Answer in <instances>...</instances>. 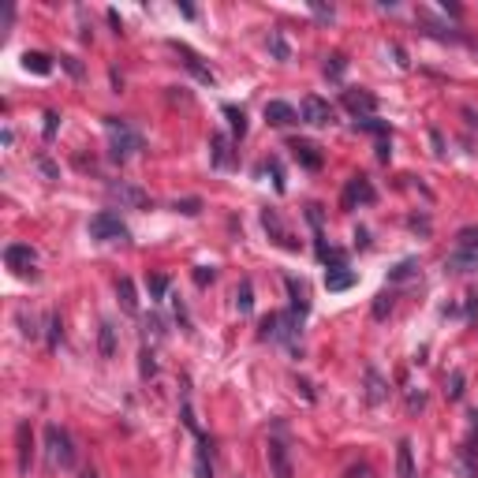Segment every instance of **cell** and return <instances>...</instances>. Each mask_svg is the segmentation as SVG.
<instances>
[{
    "instance_id": "cell-50",
    "label": "cell",
    "mask_w": 478,
    "mask_h": 478,
    "mask_svg": "<svg viewBox=\"0 0 478 478\" xmlns=\"http://www.w3.org/2000/svg\"><path fill=\"white\" fill-rule=\"evenodd\" d=\"M355 243H358V247H370V236H366V228H355Z\"/></svg>"
},
{
    "instance_id": "cell-11",
    "label": "cell",
    "mask_w": 478,
    "mask_h": 478,
    "mask_svg": "<svg viewBox=\"0 0 478 478\" xmlns=\"http://www.w3.org/2000/svg\"><path fill=\"white\" fill-rule=\"evenodd\" d=\"M15 452H19V475H30V459H34V437H30V422H19L15 430Z\"/></svg>"
},
{
    "instance_id": "cell-32",
    "label": "cell",
    "mask_w": 478,
    "mask_h": 478,
    "mask_svg": "<svg viewBox=\"0 0 478 478\" xmlns=\"http://www.w3.org/2000/svg\"><path fill=\"white\" fill-rule=\"evenodd\" d=\"M456 463H459V475H463V478H475L478 471H475V452H471V448H459V452H456Z\"/></svg>"
},
{
    "instance_id": "cell-9",
    "label": "cell",
    "mask_w": 478,
    "mask_h": 478,
    "mask_svg": "<svg viewBox=\"0 0 478 478\" xmlns=\"http://www.w3.org/2000/svg\"><path fill=\"white\" fill-rule=\"evenodd\" d=\"M448 273H478V247H456L445 258Z\"/></svg>"
},
{
    "instance_id": "cell-16",
    "label": "cell",
    "mask_w": 478,
    "mask_h": 478,
    "mask_svg": "<svg viewBox=\"0 0 478 478\" xmlns=\"http://www.w3.org/2000/svg\"><path fill=\"white\" fill-rule=\"evenodd\" d=\"M288 150L296 153V161H299V164H307L310 172H318V169H321V153H318V146H314V142H303V139H296V142L288 146Z\"/></svg>"
},
{
    "instance_id": "cell-24",
    "label": "cell",
    "mask_w": 478,
    "mask_h": 478,
    "mask_svg": "<svg viewBox=\"0 0 478 478\" xmlns=\"http://www.w3.org/2000/svg\"><path fill=\"white\" fill-rule=\"evenodd\" d=\"M209 146H213V150H209V161H213L217 169L232 164V153H228V139H224V135H213V139H209Z\"/></svg>"
},
{
    "instance_id": "cell-47",
    "label": "cell",
    "mask_w": 478,
    "mask_h": 478,
    "mask_svg": "<svg viewBox=\"0 0 478 478\" xmlns=\"http://www.w3.org/2000/svg\"><path fill=\"white\" fill-rule=\"evenodd\" d=\"M273 169V183H277V191H284V172H280V161H269Z\"/></svg>"
},
{
    "instance_id": "cell-40",
    "label": "cell",
    "mask_w": 478,
    "mask_h": 478,
    "mask_svg": "<svg viewBox=\"0 0 478 478\" xmlns=\"http://www.w3.org/2000/svg\"><path fill=\"white\" fill-rule=\"evenodd\" d=\"M60 64L68 68V75H71V79H82V75H86V71H82V64H79L75 57H60Z\"/></svg>"
},
{
    "instance_id": "cell-7",
    "label": "cell",
    "mask_w": 478,
    "mask_h": 478,
    "mask_svg": "<svg viewBox=\"0 0 478 478\" xmlns=\"http://www.w3.org/2000/svg\"><path fill=\"white\" fill-rule=\"evenodd\" d=\"M344 108L352 113L355 120H366V116H374L378 113V97L370 94V90H344Z\"/></svg>"
},
{
    "instance_id": "cell-22",
    "label": "cell",
    "mask_w": 478,
    "mask_h": 478,
    "mask_svg": "<svg viewBox=\"0 0 478 478\" xmlns=\"http://www.w3.org/2000/svg\"><path fill=\"white\" fill-rule=\"evenodd\" d=\"M195 475L198 478H213V463H209V441L198 437V452H195Z\"/></svg>"
},
{
    "instance_id": "cell-21",
    "label": "cell",
    "mask_w": 478,
    "mask_h": 478,
    "mask_svg": "<svg viewBox=\"0 0 478 478\" xmlns=\"http://www.w3.org/2000/svg\"><path fill=\"white\" fill-rule=\"evenodd\" d=\"M97 352H101V358H113L116 355V329H113V321H101V329H97Z\"/></svg>"
},
{
    "instance_id": "cell-23",
    "label": "cell",
    "mask_w": 478,
    "mask_h": 478,
    "mask_svg": "<svg viewBox=\"0 0 478 478\" xmlns=\"http://www.w3.org/2000/svg\"><path fill=\"white\" fill-rule=\"evenodd\" d=\"M23 68L34 71V75H49V71H52V57H45V52H23Z\"/></svg>"
},
{
    "instance_id": "cell-49",
    "label": "cell",
    "mask_w": 478,
    "mask_h": 478,
    "mask_svg": "<svg viewBox=\"0 0 478 478\" xmlns=\"http://www.w3.org/2000/svg\"><path fill=\"white\" fill-rule=\"evenodd\" d=\"M108 23H113V30H116V34H124V19L116 15V8H108Z\"/></svg>"
},
{
    "instance_id": "cell-10",
    "label": "cell",
    "mask_w": 478,
    "mask_h": 478,
    "mask_svg": "<svg viewBox=\"0 0 478 478\" xmlns=\"http://www.w3.org/2000/svg\"><path fill=\"white\" fill-rule=\"evenodd\" d=\"M269 467H273V478H291V456L280 437L269 441Z\"/></svg>"
},
{
    "instance_id": "cell-45",
    "label": "cell",
    "mask_w": 478,
    "mask_h": 478,
    "mask_svg": "<svg viewBox=\"0 0 478 478\" xmlns=\"http://www.w3.org/2000/svg\"><path fill=\"white\" fill-rule=\"evenodd\" d=\"M467 318H478V291H467Z\"/></svg>"
},
{
    "instance_id": "cell-46",
    "label": "cell",
    "mask_w": 478,
    "mask_h": 478,
    "mask_svg": "<svg viewBox=\"0 0 478 478\" xmlns=\"http://www.w3.org/2000/svg\"><path fill=\"white\" fill-rule=\"evenodd\" d=\"M392 157V146H389V139H378V161H389Z\"/></svg>"
},
{
    "instance_id": "cell-19",
    "label": "cell",
    "mask_w": 478,
    "mask_h": 478,
    "mask_svg": "<svg viewBox=\"0 0 478 478\" xmlns=\"http://www.w3.org/2000/svg\"><path fill=\"white\" fill-rule=\"evenodd\" d=\"M116 296H120V307H124L127 314H139V296H135L131 277H120L116 280Z\"/></svg>"
},
{
    "instance_id": "cell-30",
    "label": "cell",
    "mask_w": 478,
    "mask_h": 478,
    "mask_svg": "<svg viewBox=\"0 0 478 478\" xmlns=\"http://www.w3.org/2000/svg\"><path fill=\"white\" fill-rule=\"evenodd\" d=\"M146 288H150V299H164L169 296V277H164V273H153V277H146Z\"/></svg>"
},
{
    "instance_id": "cell-6",
    "label": "cell",
    "mask_w": 478,
    "mask_h": 478,
    "mask_svg": "<svg viewBox=\"0 0 478 478\" xmlns=\"http://www.w3.org/2000/svg\"><path fill=\"white\" fill-rule=\"evenodd\" d=\"M108 198L120 202V206H131V209H146V206H150V195L139 191L135 183H127V180H113V183H108Z\"/></svg>"
},
{
    "instance_id": "cell-14",
    "label": "cell",
    "mask_w": 478,
    "mask_h": 478,
    "mask_svg": "<svg viewBox=\"0 0 478 478\" xmlns=\"http://www.w3.org/2000/svg\"><path fill=\"white\" fill-rule=\"evenodd\" d=\"M262 224H265V232H269V236L284 247V251H299V243H296V239H291L288 232H284V224H280L277 209H265V213H262Z\"/></svg>"
},
{
    "instance_id": "cell-29",
    "label": "cell",
    "mask_w": 478,
    "mask_h": 478,
    "mask_svg": "<svg viewBox=\"0 0 478 478\" xmlns=\"http://www.w3.org/2000/svg\"><path fill=\"white\" fill-rule=\"evenodd\" d=\"M463 385H467L463 370H452V374H448V381H445V396L448 400H459V396H463Z\"/></svg>"
},
{
    "instance_id": "cell-48",
    "label": "cell",
    "mask_w": 478,
    "mask_h": 478,
    "mask_svg": "<svg viewBox=\"0 0 478 478\" xmlns=\"http://www.w3.org/2000/svg\"><path fill=\"white\" fill-rule=\"evenodd\" d=\"M408 408H411V411H422V408H426V396H422V392H411Z\"/></svg>"
},
{
    "instance_id": "cell-52",
    "label": "cell",
    "mask_w": 478,
    "mask_h": 478,
    "mask_svg": "<svg viewBox=\"0 0 478 478\" xmlns=\"http://www.w3.org/2000/svg\"><path fill=\"white\" fill-rule=\"evenodd\" d=\"M82 478H97V471H82Z\"/></svg>"
},
{
    "instance_id": "cell-26",
    "label": "cell",
    "mask_w": 478,
    "mask_h": 478,
    "mask_svg": "<svg viewBox=\"0 0 478 478\" xmlns=\"http://www.w3.org/2000/svg\"><path fill=\"white\" fill-rule=\"evenodd\" d=\"M411 277H419V262L415 258H403L396 269H389V280L392 284H400V280H411Z\"/></svg>"
},
{
    "instance_id": "cell-34",
    "label": "cell",
    "mask_w": 478,
    "mask_h": 478,
    "mask_svg": "<svg viewBox=\"0 0 478 478\" xmlns=\"http://www.w3.org/2000/svg\"><path fill=\"white\" fill-rule=\"evenodd\" d=\"M344 68H347V57H344V52H333V57L325 60V75H329V79H340V75H344Z\"/></svg>"
},
{
    "instance_id": "cell-3",
    "label": "cell",
    "mask_w": 478,
    "mask_h": 478,
    "mask_svg": "<svg viewBox=\"0 0 478 478\" xmlns=\"http://www.w3.org/2000/svg\"><path fill=\"white\" fill-rule=\"evenodd\" d=\"M90 236L97 239V243H124L127 236V224L120 220L116 213H108V209H101V213L90 217Z\"/></svg>"
},
{
    "instance_id": "cell-36",
    "label": "cell",
    "mask_w": 478,
    "mask_h": 478,
    "mask_svg": "<svg viewBox=\"0 0 478 478\" xmlns=\"http://www.w3.org/2000/svg\"><path fill=\"white\" fill-rule=\"evenodd\" d=\"M60 336H64V321H60V314H49V347H57Z\"/></svg>"
},
{
    "instance_id": "cell-15",
    "label": "cell",
    "mask_w": 478,
    "mask_h": 478,
    "mask_svg": "<svg viewBox=\"0 0 478 478\" xmlns=\"http://www.w3.org/2000/svg\"><path fill=\"white\" fill-rule=\"evenodd\" d=\"M172 49L180 52V57H183V64H187V68L195 71V75H198L202 82H209V86H213V71H209L206 64H202V57H198L195 49H191V45H183V41H172Z\"/></svg>"
},
{
    "instance_id": "cell-37",
    "label": "cell",
    "mask_w": 478,
    "mask_h": 478,
    "mask_svg": "<svg viewBox=\"0 0 478 478\" xmlns=\"http://www.w3.org/2000/svg\"><path fill=\"white\" fill-rule=\"evenodd\" d=\"M310 12H314L321 23H333V19H336V12H333L329 4H321V0H310Z\"/></svg>"
},
{
    "instance_id": "cell-44",
    "label": "cell",
    "mask_w": 478,
    "mask_h": 478,
    "mask_svg": "<svg viewBox=\"0 0 478 478\" xmlns=\"http://www.w3.org/2000/svg\"><path fill=\"white\" fill-rule=\"evenodd\" d=\"M209 280H213V269H206V265H198V269H195V284H202V288H206Z\"/></svg>"
},
{
    "instance_id": "cell-38",
    "label": "cell",
    "mask_w": 478,
    "mask_h": 478,
    "mask_svg": "<svg viewBox=\"0 0 478 478\" xmlns=\"http://www.w3.org/2000/svg\"><path fill=\"white\" fill-rule=\"evenodd\" d=\"M176 213H187V217L202 213V198H183V202H176Z\"/></svg>"
},
{
    "instance_id": "cell-13",
    "label": "cell",
    "mask_w": 478,
    "mask_h": 478,
    "mask_svg": "<svg viewBox=\"0 0 478 478\" xmlns=\"http://www.w3.org/2000/svg\"><path fill=\"white\" fill-rule=\"evenodd\" d=\"M265 120H269L273 127H291L299 120V113L288 105V101H265Z\"/></svg>"
},
{
    "instance_id": "cell-51",
    "label": "cell",
    "mask_w": 478,
    "mask_h": 478,
    "mask_svg": "<svg viewBox=\"0 0 478 478\" xmlns=\"http://www.w3.org/2000/svg\"><path fill=\"white\" fill-rule=\"evenodd\" d=\"M463 116H467V124L478 127V116H475V108H463Z\"/></svg>"
},
{
    "instance_id": "cell-43",
    "label": "cell",
    "mask_w": 478,
    "mask_h": 478,
    "mask_svg": "<svg viewBox=\"0 0 478 478\" xmlns=\"http://www.w3.org/2000/svg\"><path fill=\"white\" fill-rule=\"evenodd\" d=\"M19 325L26 336H38V329H34V314H26V310H19Z\"/></svg>"
},
{
    "instance_id": "cell-39",
    "label": "cell",
    "mask_w": 478,
    "mask_h": 478,
    "mask_svg": "<svg viewBox=\"0 0 478 478\" xmlns=\"http://www.w3.org/2000/svg\"><path fill=\"white\" fill-rule=\"evenodd\" d=\"M262 340H277V314H265L262 318Z\"/></svg>"
},
{
    "instance_id": "cell-5",
    "label": "cell",
    "mask_w": 478,
    "mask_h": 478,
    "mask_svg": "<svg viewBox=\"0 0 478 478\" xmlns=\"http://www.w3.org/2000/svg\"><path fill=\"white\" fill-rule=\"evenodd\" d=\"M378 202V191H374V183L366 176H352L344 187V198H340V206L344 209H355V206H374Z\"/></svg>"
},
{
    "instance_id": "cell-41",
    "label": "cell",
    "mask_w": 478,
    "mask_h": 478,
    "mask_svg": "<svg viewBox=\"0 0 478 478\" xmlns=\"http://www.w3.org/2000/svg\"><path fill=\"white\" fill-rule=\"evenodd\" d=\"M57 127H60V113H45V139H57Z\"/></svg>"
},
{
    "instance_id": "cell-42",
    "label": "cell",
    "mask_w": 478,
    "mask_h": 478,
    "mask_svg": "<svg viewBox=\"0 0 478 478\" xmlns=\"http://www.w3.org/2000/svg\"><path fill=\"white\" fill-rule=\"evenodd\" d=\"M456 239H459V247H478V228H463Z\"/></svg>"
},
{
    "instance_id": "cell-1",
    "label": "cell",
    "mask_w": 478,
    "mask_h": 478,
    "mask_svg": "<svg viewBox=\"0 0 478 478\" xmlns=\"http://www.w3.org/2000/svg\"><path fill=\"white\" fill-rule=\"evenodd\" d=\"M105 131H108V157H113L116 164L120 161H127L131 153H139L142 150V135L135 131L127 120H120V116H105Z\"/></svg>"
},
{
    "instance_id": "cell-18",
    "label": "cell",
    "mask_w": 478,
    "mask_h": 478,
    "mask_svg": "<svg viewBox=\"0 0 478 478\" xmlns=\"http://www.w3.org/2000/svg\"><path fill=\"white\" fill-rule=\"evenodd\" d=\"M396 475L400 478H419L415 475V456H411V441L408 437L396 445Z\"/></svg>"
},
{
    "instance_id": "cell-2",
    "label": "cell",
    "mask_w": 478,
    "mask_h": 478,
    "mask_svg": "<svg viewBox=\"0 0 478 478\" xmlns=\"http://www.w3.org/2000/svg\"><path fill=\"white\" fill-rule=\"evenodd\" d=\"M45 445H49V459L52 467H64V471H71L75 467V441H71V434L64 426H57V422H49L45 426Z\"/></svg>"
},
{
    "instance_id": "cell-35",
    "label": "cell",
    "mask_w": 478,
    "mask_h": 478,
    "mask_svg": "<svg viewBox=\"0 0 478 478\" xmlns=\"http://www.w3.org/2000/svg\"><path fill=\"white\" fill-rule=\"evenodd\" d=\"M269 49H273V57H277V60H288V57H291V52H288V41H284L280 30L269 34Z\"/></svg>"
},
{
    "instance_id": "cell-31",
    "label": "cell",
    "mask_w": 478,
    "mask_h": 478,
    "mask_svg": "<svg viewBox=\"0 0 478 478\" xmlns=\"http://www.w3.org/2000/svg\"><path fill=\"white\" fill-rule=\"evenodd\" d=\"M392 299H396V296H392V291H381V296L374 299V318H378V321H385V318L392 314V307H396V303H392Z\"/></svg>"
},
{
    "instance_id": "cell-25",
    "label": "cell",
    "mask_w": 478,
    "mask_h": 478,
    "mask_svg": "<svg viewBox=\"0 0 478 478\" xmlns=\"http://www.w3.org/2000/svg\"><path fill=\"white\" fill-rule=\"evenodd\" d=\"M236 307H239V314H251L254 310V284L251 280H239V288H236Z\"/></svg>"
},
{
    "instance_id": "cell-17",
    "label": "cell",
    "mask_w": 478,
    "mask_h": 478,
    "mask_svg": "<svg viewBox=\"0 0 478 478\" xmlns=\"http://www.w3.org/2000/svg\"><path fill=\"white\" fill-rule=\"evenodd\" d=\"M284 288H288V299H291V314L303 318L310 310V303H307V288L296 280V277H284Z\"/></svg>"
},
{
    "instance_id": "cell-28",
    "label": "cell",
    "mask_w": 478,
    "mask_h": 478,
    "mask_svg": "<svg viewBox=\"0 0 478 478\" xmlns=\"http://www.w3.org/2000/svg\"><path fill=\"white\" fill-rule=\"evenodd\" d=\"M224 116H228V124H232L236 139H243V135H247V116H243V108H236V105H224Z\"/></svg>"
},
{
    "instance_id": "cell-8",
    "label": "cell",
    "mask_w": 478,
    "mask_h": 478,
    "mask_svg": "<svg viewBox=\"0 0 478 478\" xmlns=\"http://www.w3.org/2000/svg\"><path fill=\"white\" fill-rule=\"evenodd\" d=\"M303 120H307V124H314V127L333 124V105H329L325 97H318V94L303 97Z\"/></svg>"
},
{
    "instance_id": "cell-20",
    "label": "cell",
    "mask_w": 478,
    "mask_h": 478,
    "mask_svg": "<svg viewBox=\"0 0 478 478\" xmlns=\"http://www.w3.org/2000/svg\"><path fill=\"white\" fill-rule=\"evenodd\" d=\"M352 284H355V273L344 269V265H333V269L325 273V288L329 291H347Z\"/></svg>"
},
{
    "instance_id": "cell-12",
    "label": "cell",
    "mask_w": 478,
    "mask_h": 478,
    "mask_svg": "<svg viewBox=\"0 0 478 478\" xmlns=\"http://www.w3.org/2000/svg\"><path fill=\"white\" fill-rule=\"evenodd\" d=\"M385 400H389V381H385L374 366H366V403H370V408H381Z\"/></svg>"
},
{
    "instance_id": "cell-33",
    "label": "cell",
    "mask_w": 478,
    "mask_h": 478,
    "mask_svg": "<svg viewBox=\"0 0 478 478\" xmlns=\"http://www.w3.org/2000/svg\"><path fill=\"white\" fill-rule=\"evenodd\" d=\"M139 374H142V381H150L157 374V358H153L150 347H142V355H139Z\"/></svg>"
},
{
    "instance_id": "cell-27",
    "label": "cell",
    "mask_w": 478,
    "mask_h": 478,
    "mask_svg": "<svg viewBox=\"0 0 478 478\" xmlns=\"http://www.w3.org/2000/svg\"><path fill=\"white\" fill-rule=\"evenodd\" d=\"M355 131H374L378 139H389V124L378 116H366V120H355Z\"/></svg>"
},
{
    "instance_id": "cell-4",
    "label": "cell",
    "mask_w": 478,
    "mask_h": 478,
    "mask_svg": "<svg viewBox=\"0 0 478 478\" xmlns=\"http://www.w3.org/2000/svg\"><path fill=\"white\" fill-rule=\"evenodd\" d=\"M4 262H8V269L12 273H19V277H30V280H38V254H34V247H26V243H8L4 247Z\"/></svg>"
}]
</instances>
